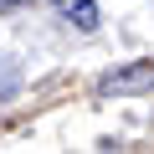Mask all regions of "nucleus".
<instances>
[{
    "mask_svg": "<svg viewBox=\"0 0 154 154\" xmlns=\"http://www.w3.org/2000/svg\"><path fill=\"white\" fill-rule=\"evenodd\" d=\"M139 88H154V62H139V67H128V72L103 77V93H139Z\"/></svg>",
    "mask_w": 154,
    "mask_h": 154,
    "instance_id": "1",
    "label": "nucleus"
},
{
    "mask_svg": "<svg viewBox=\"0 0 154 154\" xmlns=\"http://www.w3.org/2000/svg\"><path fill=\"white\" fill-rule=\"evenodd\" d=\"M57 5H62V16H72V26H82V31L98 26V5L93 0H57Z\"/></svg>",
    "mask_w": 154,
    "mask_h": 154,
    "instance_id": "2",
    "label": "nucleus"
},
{
    "mask_svg": "<svg viewBox=\"0 0 154 154\" xmlns=\"http://www.w3.org/2000/svg\"><path fill=\"white\" fill-rule=\"evenodd\" d=\"M11 5H21V0H0V11H11Z\"/></svg>",
    "mask_w": 154,
    "mask_h": 154,
    "instance_id": "3",
    "label": "nucleus"
}]
</instances>
